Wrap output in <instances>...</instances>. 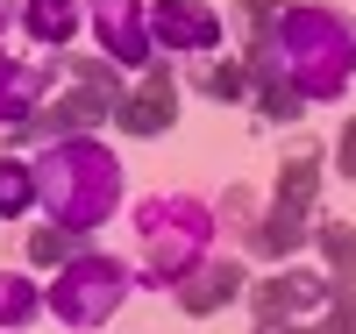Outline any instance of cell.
Here are the masks:
<instances>
[{
    "label": "cell",
    "mask_w": 356,
    "mask_h": 334,
    "mask_svg": "<svg viewBox=\"0 0 356 334\" xmlns=\"http://www.w3.org/2000/svg\"><path fill=\"white\" fill-rule=\"evenodd\" d=\"M86 22L100 36V57H114L122 72H143L150 65V8L143 0H86Z\"/></svg>",
    "instance_id": "obj_8"
},
{
    "label": "cell",
    "mask_w": 356,
    "mask_h": 334,
    "mask_svg": "<svg viewBox=\"0 0 356 334\" xmlns=\"http://www.w3.org/2000/svg\"><path fill=\"white\" fill-rule=\"evenodd\" d=\"M50 78H57V50L43 57V65H29V57H0V128H22V121L50 100Z\"/></svg>",
    "instance_id": "obj_13"
},
{
    "label": "cell",
    "mask_w": 356,
    "mask_h": 334,
    "mask_svg": "<svg viewBox=\"0 0 356 334\" xmlns=\"http://www.w3.org/2000/svg\"><path fill=\"white\" fill-rule=\"evenodd\" d=\"M314 242H321V256H328L335 292H356V228L349 221H314Z\"/></svg>",
    "instance_id": "obj_16"
},
{
    "label": "cell",
    "mask_w": 356,
    "mask_h": 334,
    "mask_svg": "<svg viewBox=\"0 0 356 334\" xmlns=\"http://www.w3.org/2000/svg\"><path fill=\"white\" fill-rule=\"evenodd\" d=\"M0 36H8V8H0Z\"/></svg>",
    "instance_id": "obj_26"
},
{
    "label": "cell",
    "mask_w": 356,
    "mask_h": 334,
    "mask_svg": "<svg viewBox=\"0 0 356 334\" xmlns=\"http://www.w3.org/2000/svg\"><path fill=\"white\" fill-rule=\"evenodd\" d=\"M335 171H342V178H356V114L342 121V135H335Z\"/></svg>",
    "instance_id": "obj_24"
},
{
    "label": "cell",
    "mask_w": 356,
    "mask_h": 334,
    "mask_svg": "<svg viewBox=\"0 0 356 334\" xmlns=\"http://www.w3.org/2000/svg\"><path fill=\"white\" fill-rule=\"evenodd\" d=\"M171 121H178V72H171V57L157 50L150 65L136 72V85L114 100V128L150 142V135H164V128H171Z\"/></svg>",
    "instance_id": "obj_5"
},
{
    "label": "cell",
    "mask_w": 356,
    "mask_h": 334,
    "mask_svg": "<svg viewBox=\"0 0 356 334\" xmlns=\"http://www.w3.org/2000/svg\"><path fill=\"white\" fill-rule=\"evenodd\" d=\"M221 15L207 8V0H157L150 8V50L164 57H207V50H221Z\"/></svg>",
    "instance_id": "obj_9"
},
{
    "label": "cell",
    "mask_w": 356,
    "mask_h": 334,
    "mask_svg": "<svg viewBox=\"0 0 356 334\" xmlns=\"http://www.w3.org/2000/svg\"><path fill=\"white\" fill-rule=\"evenodd\" d=\"M129 292H136V270H129L122 256H107V249H72L65 263H57V285H50L43 306L65 320V327L93 334V327H107L114 313H122Z\"/></svg>",
    "instance_id": "obj_4"
},
{
    "label": "cell",
    "mask_w": 356,
    "mask_h": 334,
    "mask_svg": "<svg viewBox=\"0 0 356 334\" xmlns=\"http://www.w3.org/2000/svg\"><path fill=\"white\" fill-rule=\"evenodd\" d=\"M29 206H36V171L15 149V157H0V221H22Z\"/></svg>",
    "instance_id": "obj_17"
},
{
    "label": "cell",
    "mask_w": 356,
    "mask_h": 334,
    "mask_svg": "<svg viewBox=\"0 0 356 334\" xmlns=\"http://www.w3.org/2000/svg\"><path fill=\"white\" fill-rule=\"evenodd\" d=\"M314 334H356V292H335L328 299V313H321Z\"/></svg>",
    "instance_id": "obj_23"
},
{
    "label": "cell",
    "mask_w": 356,
    "mask_h": 334,
    "mask_svg": "<svg viewBox=\"0 0 356 334\" xmlns=\"http://www.w3.org/2000/svg\"><path fill=\"white\" fill-rule=\"evenodd\" d=\"M321 149H300L292 164H278V199H300V206H314L321 199Z\"/></svg>",
    "instance_id": "obj_19"
},
{
    "label": "cell",
    "mask_w": 356,
    "mask_h": 334,
    "mask_svg": "<svg viewBox=\"0 0 356 334\" xmlns=\"http://www.w3.org/2000/svg\"><path fill=\"white\" fill-rule=\"evenodd\" d=\"M250 292V270L235 263V256H207L186 285H171V299H178V313H193V320H207V313H221V306H235V299Z\"/></svg>",
    "instance_id": "obj_11"
},
{
    "label": "cell",
    "mask_w": 356,
    "mask_h": 334,
    "mask_svg": "<svg viewBox=\"0 0 356 334\" xmlns=\"http://www.w3.org/2000/svg\"><path fill=\"white\" fill-rule=\"evenodd\" d=\"M335 299V278L328 270H307V263H278V278H257L250 285V306H257V327H285L314 306Z\"/></svg>",
    "instance_id": "obj_6"
},
{
    "label": "cell",
    "mask_w": 356,
    "mask_h": 334,
    "mask_svg": "<svg viewBox=\"0 0 356 334\" xmlns=\"http://www.w3.org/2000/svg\"><path fill=\"white\" fill-rule=\"evenodd\" d=\"M257 214H264V206H257V192H243V185H228L221 199H214V221L235 235V242H250V228H257Z\"/></svg>",
    "instance_id": "obj_20"
},
{
    "label": "cell",
    "mask_w": 356,
    "mask_h": 334,
    "mask_svg": "<svg viewBox=\"0 0 356 334\" xmlns=\"http://www.w3.org/2000/svg\"><path fill=\"white\" fill-rule=\"evenodd\" d=\"M72 249H79V235H65L57 221H36V228H29V263H36V270H50V263H65Z\"/></svg>",
    "instance_id": "obj_22"
},
{
    "label": "cell",
    "mask_w": 356,
    "mask_h": 334,
    "mask_svg": "<svg viewBox=\"0 0 356 334\" xmlns=\"http://www.w3.org/2000/svg\"><path fill=\"white\" fill-rule=\"evenodd\" d=\"M243 72H250V100H257L264 121H300V114H307L300 85L285 78V65H278L271 43H250V50H243Z\"/></svg>",
    "instance_id": "obj_12"
},
{
    "label": "cell",
    "mask_w": 356,
    "mask_h": 334,
    "mask_svg": "<svg viewBox=\"0 0 356 334\" xmlns=\"http://www.w3.org/2000/svg\"><path fill=\"white\" fill-rule=\"evenodd\" d=\"M285 78L300 85V100L321 107V100H342L349 78H356V22L342 8H321V0H292V8L271 22V36Z\"/></svg>",
    "instance_id": "obj_2"
},
{
    "label": "cell",
    "mask_w": 356,
    "mask_h": 334,
    "mask_svg": "<svg viewBox=\"0 0 356 334\" xmlns=\"http://www.w3.org/2000/svg\"><path fill=\"white\" fill-rule=\"evenodd\" d=\"M307 242H314V206L271 192V206H264L257 228H250V256H264V263H292Z\"/></svg>",
    "instance_id": "obj_10"
},
{
    "label": "cell",
    "mask_w": 356,
    "mask_h": 334,
    "mask_svg": "<svg viewBox=\"0 0 356 334\" xmlns=\"http://www.w3.org/2000/svg\"><path fill=\"white\" fill-rule=\"evenodd\" d=\"M36 206L65 228V235H93L114 221V206H122V164H114V149L100 135H65V142H43L36 157Z\"/></svg>",
    "instance_id": "obj_1"
},
{
    "label": "cell",
    "mask_w": 356,
    "mask_h": 334,
    "mask_svg": "<svg viewBox=\"0 0 356 334\" xmlns=\"http://www.w3.org/2000/svg\"><path fill=\"white\" fill-rule=\"evenodd\" d=\"M257 334H314V327H300V320H285V327H257Z\"/></svg>",
    "instance_id": "obj_25"
},
{
    "label": "cell",
    "mask_w": 356,
    "mask_h": 334,
    "mask_svg": "<svg viewBox=\"0 0 356 334\" xmlns=\"http://www.w3.org/2000/svg\"><path fill=\"white\" fill-rule=\"evenodd\" d=\"M136 235H143V278L136 285L171 292V285H186L193 270L214 256L221 221H214V206L200 192H150L136 206Z\"/></svg>",
    "instance_id": "obj_3"
},
{
    "label": "cell",
    "mask_w": 356,
    "mask_h": 334,
    "mask_svg": "<svg viewBox=\"0 0 356 334\" xmlns=\"http://www.w3.org/2000/svg\"><path fill=\"white\" fill-rule=\"evenodd\" d=\"M43 313V292L22 278V270H0V334H15V327H29Z\"/></svg>",
    "instance_id": "obj_18"
},
{
    "label": "cell",
    "mask_w": 356,
    "mask_h": 334,
    "mask_svg": "<svg viewBox=\"0 0 356 334\" xmlns=\"http://www.w3.org/2000/svg\"><path fill=\"white\" fill-rule=\"evenodd\" d=\"M207 85V100H250V72H243V57H214V65L200 72Z\"/></svg>",
    "instance_id": "obj_21"
},
{
    "label": "cell",
    "mask_w": 356,
    "mask_h": 334,
    "mask_svg": "<svg viewBox=\"0 0 356 334\" xmlns=\"http://www.w3.org/2000/svg\"><path fill=\"white\" fill-rule=\"evenodd\" d=\"M79 22H86V0H29V8H22V28L43 50H65L79 36Z\"/></svg>",
    "instance_id": "obj_14"
},
{
    "label": "cell",
    "mask_w": 356,
    "mask_h": 334,
    "mask_svg": "<svg viewBox=\"0 0 356 334\" xmlns=\"http://www.w3.org/2000/svg\"><path fill=\"white\" fill-rule=\"evenodd\" d=\"M57 72H72V85H93V93H114V100L129 93V72L100 50H57Z\"/></svg>",
    "instance_id": "obj_15"
},
{
    "label": "cell",
    "mask_w": 356,
    "mask_h": 334,
    "mask_svg": "<svg viewBox=\"0 0 356 334\" xmlns=\"http://www.w3.org/2000/svg\"><path fill=\"white\" fill-rule=\"evenodd\" d=\"M114 121V93H93V85H72V93H57V100H43L36 114L22 121V142L29 149H43V142H65V135H93V128H107Z\"/></svg>",
    "instance_id": "obj_7"
}]
</instances>
